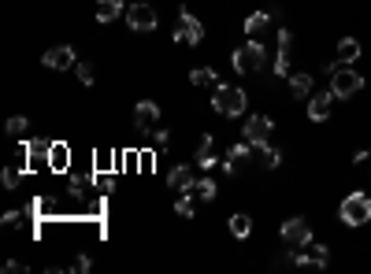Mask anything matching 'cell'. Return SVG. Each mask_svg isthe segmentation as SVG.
Returning <instances> with one entry per match:
<instances>
[{
    "label": "cell",
    "mask_w": 371,
    "mask_h": 274,
    "mask_svg": "<svg viewBox=\"0 0 371 274\" xmlns=\"http://www.w3.org/2000/svg\"><path fill=\"white\" fill-rule=\"evenodd\" d=\"M215 163H219V156H215V137L204 134L201 145H197V167H201V171H212Z\"/></svg>",
    "instance_id": "cell-17"
},
{
    "label": "cell",
    "mask_w": 371,
    "mask_h": 274,
    "mask_svg": "<svg viewBox=\"0 0 371 274\" xmlns=\"http://www.w3.org/2000/svg\"><path fill=\"white\" fill-rule=\"evenodd\" d=\"M327 75H331V93L338 97V100H349V97H357L360 89H364V78H360V71H352L349 63H338V60H334L331 67H327Z\"/></svg>",
    "instance_id": "cell-2"
},
{
    "label": "cell",
    "mask_w": 371,
    "mask_h": 274,
    "mask_svg": "<svg viewBox=\"0 0 371 274\" xmlns=\"http://www.w3.org/2000/svg\"><path fill=\"white\" fill-rule=\"evenodd\" d=\"M41 63L49 71H67V67H75V49L71 45H56V49H49L41 56Z\"/></svg>",
    "instance_id": "cell-13"
},
{
    "label": "cell",
    "mask_w": 371,
    "mask_h": 274,
    "mask_svg": "<svg viewBox=\"0 0 371 274\" xmlns=\"http://www.w3.org/2000/svg\"><path fill=\"white\" fill-rule=\"evenodd\" d=\"M67 167H71V145H67V141H52V152H49V171L63 175Z\"/></svg>",
    "instance_id": "cell-18"
},
{
    "label": "cell",
    "mask_w": 371,
    "mask_h": 274,
    "mask_svg": "<svg viewBox=\"0 0 371 274\" xmlns=\"http://www.w3.org/2000/svg\"><path fill=\"white\" fill-rule=\"evenodd\" d=\"M212 108L219 115H227V119H238V115H246L249 97H246V89H238V86H215Z\"/></svg>",
    "instance_id": "cell-3"
},
{
    "label": "cell",
    "mask_w": 371,
    "mask_h": 274,
    "mask_svg": "<svg viewBox=\"0 0 371 274\" xmlns=\"http://www.w3.org/2000/svg\"><path fill=\"white\" fill-rule=\"evenodd\" d=\"M252 156H256V149H252L246 137H241L238 145H230L227 160H223V171H227V175H238V171H246V167H249V160H252Z\"/></svg>",
    "instance_id": "cell-11"
},
{
    "label": "cell",
    "mask_w": 371,
    "mask_h": 274,
    "mask_svg": "<svg viewBox=\"0 0 371 274\" xmlns=\"http://www.w3.org/2000/svg\"><path fill=\"white\" fill-rule=\"evenodd\" d=\"M23 219H26L23 212H8V215H4V226H19Z\"/></svg>",
    "instance_id": "cell-33"
},
{
    "label": "cell",
    "mask_w": 371,
    "mask_h": 274,
    "mask_svg": "<svg viewBox=\"0 0 371 274\" xmlns=\"http://www.w3.org/2000/svg\"><path fill=\"white\" fill-rule=\"evenodd\" d=\"M271 130H275V119L271 115H249L246 119V130H241V137L252 145V149H260V145L271 141Z\"/></svg>",
    "instance_id": "cell-8"
},
{
    "label": "cell",
    "mask_w": 371,
    "mask_h": 274,
    "mask_svg": "<svg viewBox=\"0 0 371 274\" xmlns=\"http://www.w3.org/2000/svg\"><path fill=\"white\" fill-rule=\"evenodd\" d=\"M289 56H294V34L278 30V56H275V75L289 78Z\"/></svg>",
    "instance_id": "cell-14"
},
{
    "label": "cell",
    "mask_w": 371,
    "mask_h": 274,
    "mask_svg": "<svg viewBox=\"0 0 371 274\" xmlns=\"http://www.w3.org/2000/svg\"><path fill=\"white\" fill-rule=\"evenodd\" d=\"M327 260H331V252L323 249V245H312V241H309L301 252L294 256V267H320V271H323V267H327Z\"/></svg>",
    "instance_id": "cell-12"
},
{
    "label": "cell",
    "mask_w": 371,
    "mask_h": 274,
    "mask_svg": "<svg viewBox=\"0 0 371 274\" xmlns=\"http://www.w3.org/2000/svg\"><path fill=\"white\" fill-rule=\"evenodd\" d=\"M23 171H26V167H4V175H0V182H4V189H19V182H23Z\"/></svg>",
    "instance_id": "cell-26"
},
{
    "label": "cell",
    "mask_w": 371,
    "mask_h": 274,
    "mask_svg": "<svg viewBox=\"0 0 371 274\" xmlns=\"http://www.w3.org/2000/svg\"><path fill=\"white\" fill-rule=\"evenodd\" d=\"M156 8H149L145 0H134L130 8H126V26L130 30H138V34H149V30H156Z\"/></svg>",
    "instance_id": "cell-6"
},
{
    "label": "cell",
    "mask_w": 371,
    "mask_h": 274,
    "mask_svg": "<svg viewBox=\"0 0 371 274\" xmlns=\"http://www.w3.org/2000/svg\"><path fill=\"white\" fill-rule=\"evenodd\" d=\"M175 41H178V45H201V41H204V26H201V19H197L189 8H182V15H178Z\"/></svg>",
    "instance_id": "cell-9"
},
{
    "label": "cell",
    "mask_w": 371,
    "mask_h": 274,
    "mask_svg": "<svg viewBox=\"0 0 371 274\" xmlns=\"http://www.w3.org/2000/svg\"><path fill=\"white\" fill-rule=\"evenodd\" d=\"M4 130L12 134V137H23L26 130H30V123H26V115H12V119H8V126H4Z\"/></svg>",
    "instance_id": "cell-27"
},
{
    "label": "cell",
    "mask_w": 371,
    "mask_h": 274,
    "mask_svg": "<svg viewBox=\"0 0 371 274\" xmlns=\"http://www.w3.org/2000/svg\"><path fill=\"white\" fill-rule=\"evenodd\" d=\"M264 63H267V52L256 38L241 41L238 49L230 52V67L238 71V75H256V71H264Z\"/></svg>",
    "instance_id": "cell-1"
},
{
    "label": "cell",
    "mask_w": 371,
    "mask_h": 274,
    "mask_svg": "<svg viewBox=\"0 0 371 274\" xmlns=\"http://www.w3.org/2000/svg\"><path fill=\"white\" fill-rule=\"evenodd\" d=\"M93 15H97V23H112V19H119V15H123V4H119V0H97Z\"/></svg>",
    "instance_id": "cell-22"
},
{
    "label": "cell",
    "mask_w": 371,
    "mask_h": 274,
    "mask_svg": "<svg viewBox=\"0 0 371 274\" xmlns=\"http://www.w3.org/2000/svg\"><path fill=\"white\" fill-rule=\"evenodd\" d=\"M78 78H82V86H93V63H82V67H78Z\"/></svg>",
    "instance_id": "cell-30"
},
{
    "label": "cell",
    "mask_w": 371,
    "mask_h": 274,
    "mask_svg": "<svg viewBox=\"0 0 371 274\" xmlns=\"http://www.w3.org/2000/svg\"><path fill=\"white\" fill-rule=\"evenodd\" d=\"M156 126H160V104L156 100H138V108H134V130L152 134Z\"/></svg>",
    "instance_id": "cell-10"
},
{
    "label": "cell",
    "mask_w": 371,
    "mask_h": 274,
    "mask_svg": "<svg viewBox=\"0 0 371 274\" xmlns=\"http://www.w3.org/2000/svg\"><path fill=\"white\" fill-rule=\"evenodd\" d=\"M4 271H26V263H19V260H8V263H4Z\"/></svg>",
    "instance_id": "cell-35"
},
{
    "label": "cell",
    "mask_w": 371,
    "mask_h": 274,
    "mask_svg": "<svg viewBox=\"0 0 371 274\" xmlns=\"http://www.w3.org/2000/svg\"><path fill=\"white\" fill-rule=\"evenodd\" d=\"M256 163L264 171H275L278 163H283V152H278L275 145H260V149H256Z\"/></svg>",
    "instance_id": "cell-23"
},
{
    "label": "cell",
    "mask_w": 371,
    "mask_h": 274,
    "mask_svg": "<svg viewBox=\"0 0 371 274\" xmlns=\"http://www.w3.org/2000/svg\"><path fill=\"white\" fill-rule=\"evenodd\" d=\"M175 215L178 219H193V197H189V193H182L175 200Z\"/></svg>",
    "instance_id": "cell-28"
},
{
    "label": "cell",
    "mask_w": 371,
    "mask_h": 274,
    "mask_svg": "<svg viewBox=\"0 0 371 274\" xmlns=\"http://www.w3.org/2000/svg\"><path fill=\"white\" fill-rule=\"evenodd\" d=\"M93 186H97V189H108V186H112V178H108V175H97Z\"/></svg>",
    "instance_id": "cell-34"
},
{
    "label": "cell",
    "mask_w": 371,
    "mask_h": 274,
    "mask_svg": "<svg viewBox=\"0 0 371 274\" xmlns=\"http://www.w3.org/2000/svg\"><path fill=\"white\" fill-rule=\"evenodd\" d=\"M167 186H171V189H178V193H193V189H197V175H193V167H186V163H182V167H175V171L167 175Z\"/></svg>",
    "instance_id": "cell-16"
},
{
    "label": "cell",
    "mask_w": 371,
    "mask_h": 274,
    "mask_svg": "<svg viewBox=\"0 0 371 274\" xmlns=\"http://www.w3.org/2000/svg\"><path fill=\"white\" fill-rule=\"evenodd\" d=\"M338 219L346 226H368V219H371V197L368 193H349L346 200H342V208H338Z\"/></svg>",
    "instance_id": "cell-4"
},
{
    "label": "cell",
    "mask_w": 371,
    "mask_h": 274,
    "mask_svg": "<svg viewBox=\"0 0 371 274\" xmlns=\"http://www.w3.org/2000/svg\"><path fill=\"white\" fill-rule=\"evenodd\" d=\"M271 19H275V12H252L246 19V38H264V30L271 26Z\"/></svg>",
    "instance_id": "cell-19"
},
{
    "label": "cell",
    "mask_w": 371,
    "mask_h": 274,
    "mask_svg": "<svg viewBox=\"0 0 371 274\" xmlns=\"http://www.w3.org/2000/svg\"><path fill=\"white\" fill-rule=\"evenodd\" d=\"M193 193H201V200H215V193H219V186H215L212 178H201V182H197V189H193Z\"/></svg>",
    "instance_id": "cell-29"
},
{
    "label": "cell",
    "mask_w": 371,
    "mask_h": 274,
    "mask_svg": "<svg viewBox=\"0 0 371 274\" xmlns=\"http://www.w3.org/2000/svg\"><path fill=\"white\" fill-rule=\"evenodd\" d=\"M334 93H312L309 97V119L312 123H323V119H331V108H334Z\"/></svg>",
    "instance_id": "cell-15"
},
{
    "label": "cell",
    "mask_w": 371,
    "mask_h": 274,
    "mask_svg": "<svg viewBox=\"0 0 371 274\" xmlns=\"http://www.w3.org/2000/svg\"><path fill=\"white\" fill-rule=\"evenodd\" d=\"M360 52H364V49H360L357 38H342V41H338V52H334V60H338V63H349V67H352V63L360 60Z\"/></svg>",
    "instance_id": "cell-20"
},
{
    "label": "cell",
    "mask_w": 371,
    "mask_h": 274,
    "mask_svg": "<svg viewBox=\"0 0 371 274\" xmlns=\"http://www.w3.org/2000/svg\"><path fill=\"white\" fill-rule=\"evenodd\" d=\"M278 234H283V241L289 249H304V245L312 241V226H309V219H301V215L286 219V223L278 226Z\"/></svg>",
    "instance_id": "cell-7"
},
{
    "label": "cell",
    "mask_w": 371,
    "mask_h": 274,
    "mask_svg": "<svg viewBox=\"0 0 371 274\" xmlns=\"http://www.w3.org/2000/svg\"><path fill=\"white\" fill-rule=\"evenodd\" d=\"M227 226H230V234L238 237V241L252 234V219H249V215H241V212H238V215H230V219H227Z\"/></svg>",
    "instance_id": "cell-24"
},
{
    "label": "cell",
    "mask_w": 371,
    "mask_h": 274,
    "mask_svg": "<svg viewBox=\"0 0 371 274\" xmlns=\"http://www.w3.org/2000/svg\"><path fill=\"white\" fill-rule=\"evenodd\" d=\"M189 82H193V86H219V75H215L212 67H193L189 71Z\"/></svg>",
    "instance_id": "cell-25"
},
{
    "label": "cell",
    "mask_w": 371,
    "mask_h": 274,
    "mask_svg": "<svg viewBox=\"0 0 371 274\" xmlns=\"http://www.w3.org/2000/svg\"><path fill=\"white\" fill-rule=\"evenodd\" d=\"M289 93H294L297 100H309L312 97V75H304V71L289 75Z\"/></svg>",
    "instance_id": "cell-21"
},
{
    "label": "cell",
    "mask_w": 371,
    "mask_h": 274,
    "mask_svg": "<svg viewBox=\"0 0 371 274\" xmlns=\"http://www.w3.org/2000/svg\"><path fill=\"white\" fill-rule=\"evenodd\" d=\"M152 141H156L160 149H164V145L171 141V134H167V130H160V126H156V130H152Z\"/></svg>",
    "instance_id": "cell-32"
},
{
    "label": "cell",
    "mask_w": 371,
    "mask_h": 274,
    "mask_svg": "<svg viewBox=\"0 0 371 274\" xmlns=\"http://www.w3.org/2000/svg\"><path fill=\"white\" fill-rule=\"evenodd\" d=\"M49 152H52V141H45V137H30V141L19 149V163L26 171H49Z\"/></svg>",
    "instance_id": "cell-5"
},
{
    "label": "cell",
    "mask_w": 371,
    "mask_h": 274,
    "mask_svg": "<svg viewBox=\"0 0 371 274\" xmlns=\"http://www.w3.org/2000/svg\"><path fill=\"white\" fill-rule=\"evenodd\" d=\"M89 267H93V260H89V256H78V260L71 263V271H78V274H86Z\"/></svg>",
    "instance_id": "cell-31"
}]
</instances>
